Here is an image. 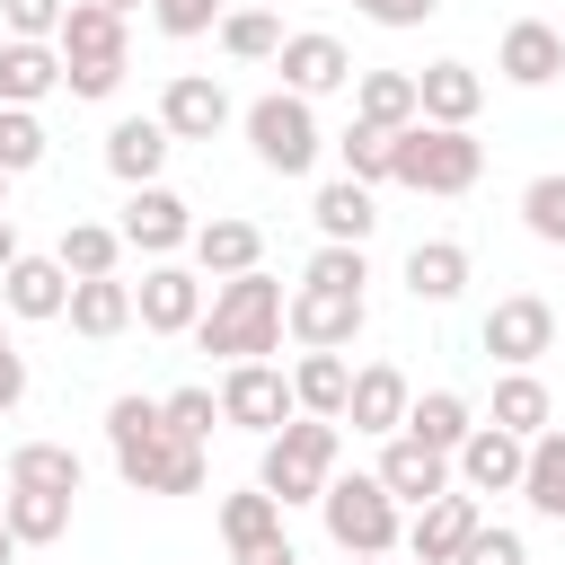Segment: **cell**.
<instances>
[{"instance_id": "cell-43", "label": "cell", "mask_w": 565, "mask_h": 565, "mask_svg": "<svg viewBox=\"0 0 565 565\" xmlns=\"http://www.w3.org/2000/svg\"><path fill=\"white\" fill-rule=\"evenodd\" d=\"M300 282H318V291H362V282H371V256H362V247H318Z\"/></svg>"}, {"instance_id": "cell-48", "label": "cell", "mask_w": 565, "mask_h": 565, "mask_svg": "<svg viewBox=\"0 0 565 565\" xmlns=\"http://www.w3.org/2000/svg\"><path fill=\"white\" fill-rule=\"evenodd\" d=\"M230 565H300V556H291V539L274 530V539H256V547H230Z\"/></svg>"}, {"instance_id": "cell-41", "label": "cell", "mask_w": 565, "mask_h": 565, "mask_svg": "<svg viewBox=\"0 0 565 565\" xmlns=\"http://www.w3.org/2000/svg\"><path fill=\"white\" fill-rule=\"evenodd\" d=\"M159 424H168L177 441H212V424H221V397H212V388H168V397H159Z\"/></svg>"}, {"instance_id": "cell-13", "label": "cell", "mask_w": 565, "mask_h": 565, "mask_svg": "<svg viewBox=\"0 0 565 565\" xmlns=\"http://www.w3.org/2000/svg\"><path fill=\"white\" fill-rule=\"evenodd\" d=\"M371 477L388 486V503H397V512H406V503L424 512L433 494H450V486H459V477H450V459H441V450H424L415 433H388V441H380V468H371Z\"/></svg>"}, {"instance_id": "cell-33", "label": "cell", "mask_w": 565, "mask_h": 565, "mask_svg": "<svg viewBox=\"0 0 565 565\" xmlns=\"http://www.w3.org/2000/svg\"><path fill=\"white\" fill-rule=\"evenodd\" d=\"M521 503H530L539 521H565V424H547V433L530 441V459H521Z\"/></svg>"}, {"instance_id": "cell-26", "label": "cell", "mask_w": 565, "mask_h": 565, "mask_svg": "<svg viewBox=\"0 0 565 565\" xmlns=\"http://www.w3.org/2000/svg\"><path fill=\"white\" fill-rule=\"evenodd\" d=\"M486 424H494V433H512V441H539V433L556 424V397H547V380H539V371H503V380H494V406H486Z\"/></svg>"}, {"instance_id": "cell-46", "label": "cell", "mask_w": 565, "mask_h": 565, "mask_svg": "<svg viewBox=\"0 0 565 565\" xmlns=\"http://www.w3.org/2000/svg\"><path fill=\"white\" fill-rule=\"evenodd\" d=\"M353 9H362L371 26H397V35H406V26H424V18L441 9V0H353Z\"/></svg>"}, {"instance_id": "cell-22", "label": "cell", "mask_w": 565, "mask_h": 565, "mask_svg": "<svg viewBox=\"0 0 565 565\" xmlns=\"http://www.w3.org/2000/svg\"><path fill=\"white\" fill-rule=\"evenodd\" d=\"M406 397H415V388H406V371H397V362H362V371H353V388H344V424L388 441V433L406 424Z\"/></svg>"}, {"instance_id": "cell-30", "label": "cell", "mask_w": 565, "mask_h": 565, "mask_svg": "<svg viewBox=\"0 0 565 565\" xmlns=\"http://www.w3.org/2000/svg\"><path fill=\"white\" fill-rule=\"evenodd\" d=\"M62 88V53L53 44H0V106H44Z\"/></svg>"}, {"instance_id": "cell-17", "label": "cell", "mask_w": 565, "mask_h": 565, "mask_svg": "<svg viewBox=\"0 0 565 565\" xmlns=\"http://www.w3.org/2000/svg\"><path fill=\"white\" fill-rule=\"evenodd\" d=\"M185 256H194V274L238 282V274H256V265H265V230H256V221H238V212H221V221H194Z\"/></svg>"}, {"instance_id": "cell-42", "label": "cell", "mask_w": 565, "mask_h": 565, "mask_svg": "<svg viewBox=\"0 0 565 565\" xmlns=\"http://www.w3.org/2000/svg\"><path fill=\"white\" fill-rule=\"evenodd\" d=\"M450 565H530V539H521L512 521H477V530H468V547H459Z\"/></svg>"}, {"instance_id": "cell-10", "label": "cell", "mask_w": 565, "mask_h": 565, "mask_svg": "<svg viewBox=\"0 0 565 565\" xmlns=\"http://www.w3.org/2000/svg\"><path fill=\"white\" fill-rule=\"evenodd\" d=\"M194 318H203V274L194 265H141V282H132V327H150V335H194Z\"/></svg>"}, {"instance_id": "cell-31", "label": "cell", "mask_w": 565, "mask_h": 565, "mask_svg": "<svg viewBox=\"0 0 565 565\" xmlns=\"http://www.w3.org/2000/svg\"><path fill=\"white\" fill-rule=\"evenodd\" d=\"M353 124L406 132L415 124V71H353Z\"/></svg>"}, {"instance_id": "cell-29", "label": "cell", "mask_w": 565, "mask_h": 565, "mask_svg": "<svg viewBox=\"0 0 565 565\" xmlns=\"http://www.w3.org/2000/svg\"><path fill=\"white\" fill-rule=\"evenodd\" d=\"M344 388H353V362H344V353H300V362H291V406H300V415L344 424Z\"/></svg>"}, {"instance_id": "cell-7", "label": "cell", "mask_w": 565, "mask_h": 565, "mask_svg": "<svg viewBox=\"0 0 565 565\" xmlns=\"http://www.w3.org/2000/svg\"><path fill=\"white\" fill-rule=\"evenodd\" d=\"M221 424H238V433H256V441H274L300 406H291V371L282 362H230L221 371Z\"/></svg>"}, {"instance_id": "cell-47", "label": "cell", "mask_w": 565, "mask_h": 565, "mask_svg": "<svg viewBox=\"0 0 565 565\" xmlns=\"http://www.w3.org/2000/svg\"><path fill=\"white\" fill-rule=\"evenodd\" d=\"M18 406H26V353L9 344L0 353V415H18Z\"/></svg>"}, {"instance_id": "cell-15", "label": "cell", "mask_w": 565, "mask_h": 565, "mask_svg": "<svg viewBox=\"0 0 565 565\" xmlns=\"http://www.w3.org/2000/svg\"><path fill=\"white\" fill-rule=\"evenodd\" d=\"M230 115H238V106H230V88H221L212 71H177V79L159 88V124H168V141H212Z\"/></svg>"}, {"instance_id": "cell-12", "label": "cell", "mask_w": 565, "mask_h": 565, "mask_svg": "<svg viewBox=\"0 0 565 565\" xmlns=\"http://www.w3.org/2000/svg\"><path fill=\"white\" fill-rule=\"evenodd\" d=\"M53 53H62V71H124V18L97 0H62Z\"/></svg>"}, {"instance_id": "cell-14", "label": "cell", "mask_w": 565, "mask_h": 565, "mask_svg": "<svg viewBox=\"0 0 565 565\" xmlns=\"http://www.w3.org/2000/svg\"><path fill=\"white\" fill-rule=\"evenodd\" d=\"M274 71H282V88H291V97H327V88H353V53H344L327 26H300V35H282Z\"/></svg>"}, {"instance_id": "cell-23", "label": "cell", "mask_w": 565, "mask_h": 565, "mask_svg": "<svg viewBox=\"0 0 565 565\" xmlns=\"http://www.w3.org/2000/svg\"><path fill=\"white\" fill-rule=\"evenodd\" d=\"M459 291H468V247H459V238H415V247H406V300L450 309Z\"/></svg>"}, {"instance_id": "cell-11", "label": "cell", "mask_w": 565, "mask_h": 565, "mask_svg": "<svg viewBox=\"0 0 565 565\" xmlns=\"http://www.w3.org/2000/svg\"><path fill=\"white\" fill-rule=\"evenodd\" d=\"M477 344L503 362V371H530L547 344H556V309L539 300V291H512V300H494L486 309V327H477Z\"/></svg>"}, {"instance_id": "cell-6", "label": "cell", "mask_w": 565, "mask_h": 565, "mask_svg": "<svg viewBox=\"0 0 565 565\" xmlns=\"http://www.w3.org/2000/svg\"><path fill=\"white\" fill-rule=\"evenodd\" d=\"M318 521H327V539L344 556H397V539H406V521H397V503H388L380 477H327Z\"/></svg>"}, {"instance_id": "cell-20", "label": "cell", "mask_w": 565, "mask_h": 565, "mask_svg": "<svg viewBox=\"0 0 565 565\" xmlns=\"http://www.w3.org/2000/svg\"><path fill=\"white\" fill-rule=\"evenodd\" d=\"M477 106H486V79H477L468 62H433V71H415V124H450V132H468Z\"/></svg>"}, {"instance_id": "cell-49", "label": "cell", "mask_w": 565, "mask_h": 565, "mask_svg": "<svg viewBox=\"0 0 565 565\" xmlns=\"http://www.w3.org/2000/svg\"><path fill=\"white\" fill-rule=\"evenodd\" d=\"M18 256H26V247H18V221H9V212H0V274H9V265H18Z\"/></svg>"}, {"instance_id": "cell-19", "label": "cell", "mask_w": 565, "mask_h": 565, "mask_svg": "<svg viewBox=\"0 0 565 565\" xmlns=\"http://www.w3.org/2000/svg\"><path fill=\"white\" fill-rule=\"evenodd\" d=\"M494 71H503L512 88H547V79H565V26H547V18H512L503 44H494Z\"/></svg>"}, {"instance_id": "cell-1", "label": "cell", "mask_w": 565, "mask_h": 565, "mask_svg": "<svg viewBox=\"0 0 565 565\" xmlns=\"http://www.w3.org/2000/svg\"><path fill=\"white\" fill-rule=\"evenodd\" d=\"M106 450H115V477L132 494H203V441H177L159 424V397H115Z\"/></svg>"}, {"instance_id": "cell-3", "label": "cell", "mask_w": 565, "mask_h": 565, "mask_svg": "<svg viewBox=\"0 0 565 565\" xmlns=\"http://www.w3.org/2000/svg\"><path fill=\"white\" fill-rule=\"evenodd\" d=\"M335 450H344V424H318V415H291L274 441H265V459H256V486L291 512V503H318L327 494V477H335Z\"/></svg>"}, {"instance_id": "cell-18", "label": "cell", "mask_w": 565, "mask_h": 565, "mask_svg": "<svg viewBox=\"0 0 565 565\" xmlns=\"http://www.w3.org/2000/svg\"><path fill=\"white\" fill-rule=\"evenodd\" d=\"M477 521H486V512H477V494H459V486H450V494H433V503L406 521V539H397V547H406L415 565H450V556L468 547V530H477Z\"/></svg>"}, {"instance_id": "cell-9", "label": "cell", "mask_w": 565, "mask_h": 565, "mask_svg": "<svg viewBox=\"0 0 565 565\" xmlns=\"http://www.w3.org/2000/svg\"><path fill=\"white\" fill-rule=\"evenodd\" d=\"M115 238H124V247H141L150 265H168V256L194 238V203H185V194H168V185H132V194H124Z\"/></svg>"}, {"instance_id": "cell-25", "label": "cell", "mask_w": 565, "mask_h": 565, "mask_svg": "<svg viewBox=\"0 0 565 565\" xmlns=\"http://www.w3.org/2000/svg\"><path fill=\"white\" fill-rule=\"evenodd\" d=\"M0 309H9V318H62V309H71V274H62L53 256H18V265L0 274Z\"/></svg>"}, {"instance_id": "cell-52", "label": "cell", "mask_w": 565, "mask_h": 565, "mask_svg": "<svg viewBox=\"0 0 565 565\" xmlns=\"http://www.w3.org/2000/svg\"><path fill=\"white\" fill-rule=\"evenodd\" d=\"M344 565H388V556H344Z\"/></svg>"}, {"instance_id": "cell-35", "label": "cell", "mask_w": 565, "mask_h": 565, "mask_svg": "<svg viewBox=\"0 0 565 565\" xmlns=\"http://www.w3.org/2000/svg\"><path fill=\"white\" fill-rule=\"evenodd\" d=\"M115 256H124L115 221H62V247H53V265H62L71 282H97V274H115Z\"/></svg>"}, {"instance_id": "cell-44", "label": "cell", "mask_w": 565, "mask_h": 565, "mask_svg": "<svg viewBox=\"0 0 565 565\" xmlns=\"http://www.w3.org/2000/svg\"><path fill=\"white\" fill-rule=\"evenodd\" d=\"M221 9H230V0H150L159 35H177V44H185V35H212V26H221Z\"/></svg>"}, {"instance_id": "cell-4", "label": "cell", "mask_w": 565, "mask_h": 565, "mask_svg": "<svg viewBox=\"0 0 565 565\" xmlns=\"http://www.w3.org/2000/svg\"><path fill=\"white\" fill-rule=\"evenodd\" d=\"M477 177H486V141L477 132H450V124H406L397 132L388 185H406V194H468Z\"/></svg>"}, {"instance_id": "cell-21", "label": "cell", "mask_w": 565, "mask_h": 565, "mask_svg": "<svg viewBox=\"0 0 565 565\" xmlns=\"http://www.w3.org/2000/svg\"><path fill=\"white\" fill-rule=\"evenodd\" d=\"M168 124L159 115H124V124H106V177L115 185H159V168H168Z\"/></svg>"}, {"instance_id": "cell-32", "label": "cell", "mask_w": 565, "mask_h": 565, "mask_svg": "<svg viewBox=\"0 0 565 565\" xmlns=\"http://www.w3.org/2000/svg\"><path fill=\"white\" fill-rule=\"evenodd\" d=\"M79 477H88V468H79V450H71V441H18V450H9V486L71 494V503H79Z\"/></svg>"}, {"instance_id": "cell-5", "label": "cell", "mask_w": 565, "mask_h": 565, "mask_svg": "<svg viewBox=\"0 0 565 565\" xmlns=\"http://www.w3.org/2000/svg\"><path fill=\"white\" fill-rule=\"evenodd\" d=\"M238 132H247L256 168H274V177H309V168H318V150H327L318 106H309V97H291V88H265V97L238 115Z\"/></svg>"}, {"instance_id": "cell-34", "label": "cell", "mask_w": 565, "mask_h": 565, "mask_svg": "<svg viewBox=\"0 0 565 565\" xmlns=\"http://www.w3.org/2000/svg\"><path fill=\"white\" fill-rule=\"evenodd\" d=\"M0 521H9V539H18V547H53V539L71 530V494L9 486V494H0Z\"/></svg>"}, {"instance_id": "cell-16", "label": "cell", "mask_w": 565, "mask_h": 565, "mask_svg": "<svg viewBox=\"0 0 565 565\" xmlns=\"http://www.w3.org/2000/svg\"><path fill=\"white\" fill-rule=\"evenodd\" d=\"M521 459H530V441L477 424V433L450 450V477H459V494H521Z\"/></svg>"}, {"instance_id": "cell-50", "label": "cell", "mask_w": 565, "mask_h": 565, "mask_svg": "<svg viewBox=\"0 0 565 565\" xmlns=\"http://www.w3.org/2000/svg\"><path fill=\"white\" fill-rule=\"evenodd\" d=\"M0 565H18V539H9V521H0Z\"/></svg>"}, {"instance_id": "cell-54", "label": "cell", "mask_w": 565, "mask_h": 565, "mask_svg": "<svg viewBox=\"0 0 565 565\" xmlns=\"http://www.w3.org/2000/svg\"><path fill=\"white\" fill-rule=\"evenodd\" d=\"M0 353H9V327H0Z\"/></svg>"}, {"instance_id": "cell-8", "label": "cell", "mask_w": 565, "mask_h": 565, "mask_svg": "<svg viewBox=\"0 0 565 565\" xmlns=\"http://www.w3.org/2000/svg\"><path fill=\"white\" fill-rule=\"evenodd\" d=\"M362 327H371V300H362V291H318V282L282 291V335H291L300 353H344Z\"/></svg>"}, {"instance_id": "cell-45", "label": "cell", "mask_w": 565, "mask_h": 565, "mask_svg": "<svg viewBox=\"0 0 565 565\" xmlns=\"http://www.w3.org/2000/svg\"><path fill=\"white\" fill-rule=\"evenodd\" d=\"M0 26H9L18 44H53V26H62V0H0Z\"/></svg>"}, {"instance_id": "cell-40", "label": "cell", "mask_w": 565, "mask_h": 565, "mask_svg": "<svg viewBox=\"0 0 565 565\" xmlns=\"http://www.w3.org/2000/svg\"><path fill=\"white\" fill-rule=\"evenodd\" d=\"M521 230L539 247H565V168H547V177L521 185Z\"/></svg>"}, {"instance_id": "cell-51", "label": "cell", "mask_w": 565, "mask_h": 565, "mask_svg": "<svg viewBox=\"0 0 565 565\" xmlns=\"http://www.w3.org/2000/svg\"><path fill=\"white\" fill-rule=\"evenodd\" d=\"M97 9H115V18H132V9H141V0H97Z\"/></svg>"}, {"instance_id": "cell-2", "label": "cell", "mask_w": 565, "mask_h": 565, "mask_svg": "<svg viewBox=\"0 0 565 565\" xmlns=\"http://www.w3.org/2000/svg\"><path fill=\"white\" fill-rule=\"evenodd\" d=\"M194 344L221 353V362H274L282 353V282L265 265L238 274V282H221L203 300V318H194Z\"/></svg>"}, {"instance_id": "cell-38", "label": "cell", "mask_w": 565, "mask_h": 565, "mask_svg": "<svg viewBox=\"0 0 565 565\" xmlns=\"http://www.w3.org/2000/svg\"><path fill=\"white\" fill-rule=\"evenodd\" d=\"M335 150H344V177H353V185H388L397 132H380V124H344V132H335Z\"/></svg>"}, {"instance_id": "cell-37", "label": "cell", "mask_w": 565, "mask_h": 565, "mask_svg": "<svg viewBox=\"0 0 565 565\" xmlns=\"http://www.w3.org/2000/svg\"><path fill=\"white\" fill-rule=\"evenodd\" d=\"M44 150H53L44 115H35V106H0V177H26V168H44Z\"/></svg>"}, {"instance_id": "cell-24", "label": "cell", "mask_w": 565, "mask_h": 565, "mask_svg": "<svg viewBox=\"0 0 565 565\" xmlns=\"http://www.w3.org/2000/svg\"><path fill=\"white\" fill-rule=\"evenodd\" d=\"M309 221H318V247H362V238L380 230V203H371V185H353V177H335V185H318V203H309Z\"/></svg>"}, {"instance_id": "cell-39", "label": "cell", "mask_w": 565, "mask_h": 565, "mask_svg": "<svg viewBox=\"0 0 565 565\" xmlns=\"http://www.w3.org/2000/svg\"><path fill=\"white\" fill-rule=\"evenodd\" d=\"M274 530H282V503H274L265 486L221 494V539H230V547H256V539H274Z\"/></svg>"}, {"instance_id": "cell-53", "label": "cell", "mask_w": 565, "mask_h": 565, "mask_svg": "<svg viewBox=\"0 0 565 565\" xmlns=\"http://www.w3.org/2000/svg\"><path fill=\"white\" fill-rule=\"evenodd\" d=\"M0 212H9V177H0Z\"/></svg>"}, {"instance_id": "cell-27", "label": "cell", "mask_w": 565, "mask_h": 565, "mask_svg": "<svg viewBox=\"0 0 565 565\" xmlns=\"http://www.w3.org/2000/svg\"><path fill=\"white\" fill-rule=\"evenodd\" d=\"M71 335H88V344H115L124 327H132V282H115V274H97V282H71Z\"/></svg>"}, {"instance_id": "cell-28", "label": "cell", "mask_w": 565, "mask_h": 565, "mask_svg": "<svg viewBox=\"0 0 565 565\" xmlns=\"http://www.w3.org/2000/svg\"><path fill=\"white\" fill-rule=\"evenodd\" d=\"M397 433H415L424 450H441V459H450V450L477 433V406H468L459 388H424V397H406V424H397Z\"/></svg>"}, {"instance_id": "cell-36", "label": "cell", "mask_w": 565, "mask_h": 565, "mask_svg": "<svg viewBox=\"0 0 565 565\" xmlns=\"http://www.w3.org/2000/svg\"><path fill=\"white\" fill-rule=\"evenodd\" d=\"M212 35H221L230 62H274V53H282V18H274V9H221Z\"/></svg>"}]
</instances>
